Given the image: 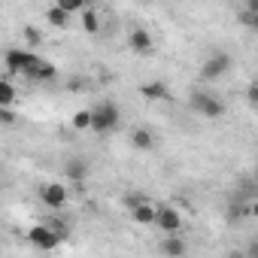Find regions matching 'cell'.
<instances>
[{
  "label": "cell",
  "mask_w": 258,
  "mask_h": 258,
  "mask_svg": "<svg viewBox=\"0 0 258 258\" xmlns=\"http://www.w3.org/2000/svg\"><path fill=\"white\" fill-rule=\"evenodd\" d=\"M61 240H64V234H61L55 225H34V228L28 231V243H31L34 249H40V252H52V249H58Z\"/></svg>",
  "instance_id": "cell-4"
},
{
  "label": "cell",
  "mask_w": 258,
  "mask_h": 258,
  "mask_svg": "<svg viewBox=\"0 0 258 258\" xmlns=\"http://www.w3.org/2000/svg\"><path fill=\"white\" fill-rule=\"evenodd\" d=\"M58 4H61L67 13H73V16H79L82 10H88V0H58Z\"/></svg>",
  "instance_id": "cell-19"
},
{
  "label": "cell",
  "mask_w": 258,
  "mask_h": 258,
  "mask_svg": "<svg viewBox=\"0 0 258 258\" xmlns=\"http://www.w3.org/2000/svg\"><path fill=\"white\" fill-rule=\"evenodd\" d=\"M67 91H85V79H70L67 82Z\"/></svg>",
  "instance_id": "cell-24"
},
{
  "label": "cell",
  "mask_w": 258,
  "mask_h": 258,
  "mask_svg": "<svg viewBox=\"0 0 258 258\" xmlns=\"http://www.w3.org/2000/svg\"><path fill=\"white\" fill-rule=\"evenodd\" d=\"M0 121H4V127H13L16 124V109L13 106H0Z\"/></svg>",
  "instance_id": "cell-22"
},
{
  "label": "cell",
  "mask_w": 258,
  "mask_h": 258,
  "mask_svg": "<svg viewBox=\"0 0 258 258\" xmlns=\"http://www.w3.org/2000/svg\"><path fill=\"white\" fill-rule=\"evenodd\" d=\"M25 37H28V46H40V43H43L37 28H25Z\"/></svg>",
  "instance_id": "cell-23"
},
{
  "label": "cell",
  "mask_w": 258,
  "mask_h": 258,
  "mask_svg": "<svg viewBox=\"0 0 258 258\" xmlns=\"http://www.w3.org/2000/svg\"><path fill=\"white\" fill-rule=\"evenodd\" d=\"M240 25H246V28H252V31L258 34V13H255V10H246V13H240Z\"/></svg>",
  "instance_id": "cell-20"
},
{
  "label": "cell",
  "mask_w": 258,
  "mask_h": 258,
  "mask_svg": "<svg viewBox=\"0 0 258 258\" xmlns=\"http://www.w3.org/2000/svg\"><path fill=\"white\" fill-rule=\"evenodd\" d=\"M228 70H231V55H228V52H213V55L201 64V79H204V82H216V79H222Z\"/></svg>",
  "instance_id": "cell-5"
},
{
  "label": "cell",
  "mask_w": 258,
  "mask_h": 258,
  "mask_svg": "<svg viewBox=\"0 0 258 258\" xmlns=\"http://www.w3.org/2000/svg\"><path fill=\"white\" fill-rule=\"evenodd\" d=\"M70 124H73V131H91V109H79V112H73Z\"/></svg>",
  "instance_id": "cell-17"
},
{
  "label": "cell",
  "mask_w": 258,
  "mask_h": 258,
  "mask_svg": "<svg viewBox=\"0 0 258 258\" xmlns=\"http://www.w3.org/2000/svg\"><path fill=\"white\" fill-rule=\"evenodd\" d=\"M188 106H191L198 115H204V118H219V115H225V100H219L216 94H210V91H204V88L191 91Z\"/></svg>",
  "instance_id": "cell-3"
},
{
  "label": "cell",
  "mask_w": 258,
  "mask_h": 258,
  "mask_svg": "<svg viewBox=\"0 0 258 258\" xmlns=\"http://www.w3.org/2000/svg\"><path fill=\"white\" fill-rule=\"evenodd\" d=\"M40 61H43V58H40L37 52H31V49H7V55H4V64H7V73H10V76H16V73L31 76Z\"/></svg>",
  "instance_id": "cell-2"
},
{
  "label": "cell",
  "mask_w": 258,
  "mask_h": 258,
  "mask_svg": "<svg viewBox=\"0 0 258 258\" xmlns=\"http://www.w3.org/2000/svg\"><path fill=\"white\" fill-rule=\"evenodd\" d=\"M64 176H67L73 185H82V182L88 179V164H85V158H70L67 167H64Z\"/></svg>",
  "instance_id": "cell-10"
},
{
  "label": "cell",
  "mask_w": 258,
  "mask_h": 258,
  "mask_svg": "<svg viewBox=\"0 0 258 258\" xmlns=\"http://www.w3.org/2000/svg\"><path fill=\"white\" fill-rule=\"evenodd\" d=\"M16 103V85L10 79L0 82V106H13Z\"/></svg>",
  "instance_id": "cell-18"
},
{
  "label": "cell",
  "mask_w": 258,
  "mask_h": 258,
  "mask_svg": "<svg viewBox=\"0 0 258 258\" xmlns=\"http://www.w3.org/2000/svg\"><path fill=\"white\" fill-rule=\"evenodd\" d=\"M246 97H249V103H252V106H258V82H255V85H249Z\"/></svg>",
  "instance_id": "cell-25"
},
{
  "label": "cell",
  "mask_w": 258,
  "mask_h": 258,
  "mask_svg": "<svg viewBox=\"0 0 258 258\" xmlns=\"http://www.w3.org/2000/svg\"><path fill=\"white\" fill-rule=\"evenodd\" d=\"M249 216H255V219H258V201H252V204H249Z\"/></svg>",
  "instance_id": "cell-26"
},
{
  "label": "cell",
  "mask_w": 258,
  "mask_h": 258,
  "mask_svg": "<svg viewBox=\"0 0 258 258\" xmlns=\"http://www.w3.org/2000/svg\"><path fill=\"white\" fill-rule=\"evenodd\" d=\"M140 97H143V100H164V97H167V85H164L161 79L143 82V85H140Z\"/></svg>",
  "instance_id": "cell-12"
},
{
  "label": "cell",
  "mask_w": 258,
  "mask_h": 258,
  "mask_svg": "<svg viewBox=\"0 0 258 258\" xmlns=\"http://www.w3.org/2000/svg\"><path fill=\"white\" fill-rule=\"evenodd\" d=\"M70 19H73V13H67L61 4H55V7H49V10H46V22H49L52 28H67V25H70Z\"/></svg>",
  "instance_id": "cell-13"
},
{
  "label": "cell",
  "mask_w": 258,
  "mask_h": 258,
  "mask_svg": "<svg viewBox=\"0 0 258 258\" xmlns=\"http://www.w3.org/2000/svg\"><path fill=\"white\" fill-rule=\"evenodd\" d=\"M127 49L137 52V55H149L152 52V34L146 28H134L127 34Z\"/></svg>",
  "instance_id": "cell-8"
},
{
  "label": "cell",
  "mask_w": 258,
  "mask_h": 258,
  "mask_svg": "<svg viewBox=\"0 0 258 258\" xmlns=\"http://www.w3.org/2000/svg\"><path fill=\"white\" fill-rule=\"evenodd\" d=\"M79 16H82V31L94 37V34L100 31V16H97V10H91V7H88V10H82Z\"/></svg>",
  "instance_id": "cell-16"
},
{
  "label": "cell",
  "mask_w": 258,
  "mask_h": 258,
  "mask_svg": "<svg viewBox=\"0 0 258 258\" xmlns=\"http://www.w3.org/2000/svg\"><path fill=\"white\" fill-rule=\"evenodd\" d=\"M131 146H134V149H143V152H149V149L155 146V137H152V131H146V127H134V131H131Z\"/></svg>",
  "instance_id": "cell-14"
},
{
  "label": "cell",
  "mask_w": 258,
  "mask_h": 258,
  "mask_svg": "<svg viewBox=\"0 0 258 258\" xmlns=\"http://www.w3.org/2000/svg\"><path fill=\"white\" fill-rule=\"evenodd\" d=\"M55 76H58V67H55L52 61H40V64H37V70H34L28 79H37V82H52Z\"/></svg>",
  "instance_id": "cell-15"
},
{
  "label": "cell",
  "mask_w": 258,
  "mask_h": 258,
  "mask_svg": "<svg viewBox=\"0 0 258 258\" xmlns=\"http://www.w3.org/2000/svg\"><path fill=\"white\" fill-rule=\"evenodd\" d=\"M155 225H158L164 234H179V231H182V216H179L176 207H158Z\"/></svg>",
  "instance_id": "cell-7"
},
{
  "label": "cell",
  "mask_w": 258,
  "mask_h": 258,
  "mask_svg": "<svg viewBox=\"0 0 258 258\" xmlns=\"http://www.w3.org/2000/svg\"><path fill=\"white\" fill-rule=\"evenodd\" d=\"M243 216H249V204H231L228 219H231V222H237V219H243Z\"/></svg>",
  "instance_id": "cell-21"
},
{
  "label": "cell",
  "mask_w": 258,
  "mask_h": 258,
  "mask_svg": "<svg viewBox=\"0 0 258 258\" xmlns=\"http://www.w3.org/2000/svg\"><path fill=\"white\" fill-rule=\"evenodd\" d=\"M249 10H255V13H258V0H249Z\"/></svg>",
  "instance_id": "cell-28"
},
{
  "label": "cell",
  "mask_w": 258,
  "mask_h": 258,
  "mask_svg": "<svg viewBox=\"0 0 258 258\" xmlns=\"http://www.w3.org/2000/svg\"><path fill=\"white\" fill-rule=\"evenodd\" d=\"M118 124H121V112L112 100H100L97 106H91V131L97 137H106V134L118 131Z\"/></svg>",
  "instance_id": "cell-1"
},
{
  "label": "cell",
  "mask_w": 258,
  "mask_h": 258,
  "mask_svg": "<svg viewBox=\"0 0 258 258\" xmlns=\"http://www.w3.org/2000/svg\"><path fill=\"white\" fill-rule=\"evenodd\" d=\"M249 255H258V243H252V246H249Z\"/></svg>",
  "instance_id": "cell-27"
},
{
  "label": "cell",
  "mask_w": 258,
  "mask_h": 258,
  "mask_svg": "<svg viewBox=\"0 0 258 258\" xmlns=\"http://www.w3.org/2000/svg\"><path fill=\"white\" fill-rule=\"evenodd\" d=\"M164 255H170V258H179V255H185L188 252V246H185V240L179 237V234H167L164 240H161V246H158Z\"/></svg>",
  "instance_id": "cell-11"
},
{
  "label": "cell",
  "mask_w": 258,
  "mask_h": 258,
  "mask_svg": "<svg viewBox=\"0 0 258 258\" xmlns=\"http://www.w3.org/2000/svg\"><path fill=\"white\" fill-rule=\"evenodd\" d=\"M131 219H134L137 225H155V219H158V207L149 204V201L143 198L137 207H131Z\"/></svg>",
  "instance_id": "cell-9"
},
{
  "label": "cell",
  "mask_w": 258,
  "mask_h": 258,
  "mask_svg": "<svg viewBox=\"0 0 258 258\" xmlns=\"http://www.w3.org/2000/svg\"><path fill=\"white\" fill-rule=\"evenodd\" d=\"M40 201H43L49 210H64L67 201H70L67 185H61V182H46V185H40Z\"/></svg>",
  "instance_id": "cell-6"
}]
</instances>
